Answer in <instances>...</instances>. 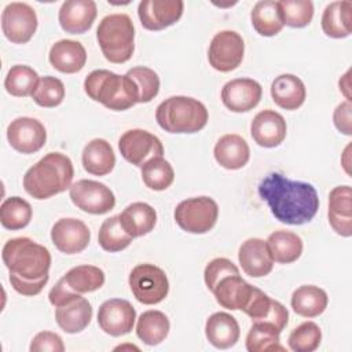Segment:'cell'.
<instances>
[{
  "label": "cell",
  "instance_id": "cell-10",
  "mask_svg": "<svg viewBox=\"0 0 352 352\" xmlns=\"http://www.w3.org/2000/svg\"><path fill=\"white\" fill-rule=\"evenodd\" d=\"M243 54V38L234 30H221L213 36L209 44L208 59L214 70L227 73L241 65Z\"/></svg>",
  "mask_w": 352,
  "mask_h": 352
},
{
  "label": "cell",
  "instance_id": "cell-17",
  "mask_svg": "<svg viewBox=\"0 0 352 352\" xmlns=\"http://www.w3.org/2000/svg\"><path fill=\"white\" fill-rule=\"evenodd\" d=\"M263 95L261 85L253 78H234L221 88L223 104L234 111L243 113L254 109Z\"/></svg>",
  "mask_w": 352,
  "mask_h": 352
},
{
  "label": "cell",
  "instance_id": "cell-32",
  "mask_svg": "<svg viewBox=\"0 0 352 352\" xmlns=\"http://www.w3.org/2000/svg\"><path fill=\"white\" fill-rule=\"evenodd\" d=\"M265 242L272 260L280 264L293 263L302 253V239L292 231H275L270 234Z\"/></svg>",
  "mask_w": 352,
  "mask_h": 352
},
{
  "label": "cell",
  "instance_id": "cell-38",
  "mask_svg": "<svg viewBox=\"0 0 352 352\" xmlns=\"http://www.w3.org/2000/svg\"><path fill=\"white\" fill-rule=\"evenodd\" d=\"M140 175L143 183L154 191L166 190L175 180V170L172 165L166 160H164V157H155L148 160L142 166Z\"/></svg>",
  "mask_w": 352,
  "mask_h": 352
},
{
  "label": "cell",
  "instance_id": "cell-7",
  "mask_svg": "<svg viewBox=\"0 0 352 352\" xmlns=\"http://www.w3.org/2000/svg\"><path fill=\"white\" fill-rule=\"evenodd\" d=\"M219 217V206L210 197H194L182 201L175 209L177 226L190 234L210 231Z\"/></svg>",
  "mask_w": 352,
  "mask_h": 352
},
{
  "label": "cell",
  "instance_id": "cell-48",
  "mask_svg": "<svg viewBox=\"0 0 352 352\" xmlns=\"http://www.w3.org/2000/svg\"><path fill=\"white\" fill-rule=\"evenodd\" d=\"M352 106L351 100H345L344 103H340L333 114L334 125L336 128L342 132L344 135H351L352 133Z\"/></svg>",
  "mask_w": 352,
  "mask_h": 352
},
{
  "label": "cell",
  "instance_id": "cell-37",
  "mask_svg": "<svg viewBox=\"0 0 352 352\" xmlns=\"http://www.w3.org/2000/svg\"><path fill=\"white\" fill-rule=\"evenodd\" d=\"M38 80L37 72L30 66L14 65L6 76L4 88L12 96H29L33 94Z\"/></svg>",
  "mask_w": 352,
  "mask_h": 352
},
{
  "label": "cell",
  "instance_id": "cell-20",
  "mask_svg": "<svg viewBox=\"0 0 352 352\" xmlns=\"http://www.w3.org/2000/svg\"><path fill=\"white\" fill-rule=\"evenodd\" d=\"M238 260L243 272L252 278L265 276L274 267L267 242L260 238L246 239L239 248Z\"/></svg>",
  "mask_w": 352,
  "mask_h": 352
},
{
  "label": "cell",
  "instance_id": "cell-43",
  "mask_svg": "<svg viewBox=\"0 0 352 352\" xmlns=\"http://www.w3.org/2000/svg\"><path fill=\"white\" fill-rule=\"evenodd\" d=\"M322 341V331L315 322L298 324L289 336V348L294 352H312Z\"/></svg>",
  "mask_w": 352,
  "mask_h": 352
},
{
  "label": "cell",
  "instance_id": "cell-23",
  "mask_svg": "<svg viewBox=\"0 0 352 352\" xmlns=\"http://www.w3.org/2000/svg\"><path fill=\"white\" fill-rule=\"evenodd\" d=\"M48 59L58 72L73 74L85 66L87 51L80 41L59 40L51 47Z\"/></svg>",
  "mask_w": 352,
  "mask_h": 352
},
{
  "label": "cell",
  "instance_id": "cell-5",
  "mask_svg": "<svg viewBox=\"0 0 352 352\" xmlns=\"http://www.w3.org/2000/svg\"><path fill=\"white\" fill-rule=\"evenodd\" d=\"M208 110L202 102L190 96H170L155 110L158 125L169 133H195L205 128Z\"/></svg>",
  "mask_w": 352,
  "mask_h": 352
},
{
  "label": "cell",
  "instance_id": "cell-18",
  "mask_svg": "<svg viewBox=\"0 0 352 352\" xmlns=\"http://www.w3.org/2000/svg\"><path fill=\"white\" fill-rule=\"evenodd\" d=\"M287 126L285 118L275 110H263L257 113L250 124L253 140L261 147H276L286 138Z\"/></svg>",
  "mask_w": 352,
  "mask_h": 352
},
{
  "label": "cell",
  "instance_id": "cell-41",
  "mask_svg": "<svg viewBox=\"0 0 352 352\" xmlns=\"http://www.w3.org/2000/svg\"><path fill=\"white\" fill-rule=\"evenodd\" d=\"M278 4L283 25L304 28L312 21L314 4L311 0H280Z\"/></svg>",
  "mask_w": 352,
  "mask_h": 352
},
{
  "label": "cell",
  "instance_id": "cell-14",
  "mask_svg": "<svg viewBox=\"0 0 352 352\" xmlns=\"http://www.w3.org/2000/svg\"><path fill=\"white\" fill-rule=\"evenodd\" d=\"M7 139L10 146L22 153H37L47 140L44 125L32 117H18L7 128Z\"/></svg>",
  "mask_w": 352,
  "mask_h": 352
},
{
  "label": "cell",
  "instance_id": "cell-15",
  "mask_svg": "<svg viewBox=\"0 0 352 352\" xmlns=\"http://www.w3.org/2000/svg\"><path fill=\"white\" fill-rule=\"evenodd\" d=\"M182 0H143L139 3L138 15L147 30H162L176 23L183 15Z\"/></svg>",
  "mask_w": 352,
  "mask_h": 352
},
{
  "label": "cell",
  "instance_id": "cell-33",
  "mask_svg": "<svg viewBox=\"0 0 352 352\" xmlns=\"http://www.w3.org/2000/svg\"><path fill=\"white\" fill-rule=\"evenodd\" d=\"M169 329L170 323L168 316L161 311L150 309L139 316L136 336L146 345H158L166 338Z\"/></svg>",
  "mask_w": 352,
  "mask_h": 352
},
{
  "label": "cell",
  "instance_id": "cell-44",
  "mask_svg": "<svg viewBox=\"0 0 352 352\" xmlns=\"http://www.w3.org/2000/svg\"><path fill=\"white\" fill-rule=\"evenodd\" d=\"M126 76L132 78L139 92V103H147L153 100L160 91L158 74L146 66H136L126 72Z\"/></svg>",
  "mask_w": 352,
  "mask_h": 352
},
{
  "label": "cell",
  "instance_id": "cell-45",
  "mask_svg": "<svg viewBox=\"0 0 352 352\" xmlns=\"http://www.w3.org/2000/svg\"><path fill=\"white\" fill-rule=\"evenodd\" d=\"M231 274H239L238 267L228 258L217 257V258H213L212 261H209V264L205 267L204 279H205L208 289L212 292L221 278L231 275Z\"/></svg>",
  "mask_w": 352,
  "mask_h": 352
},
{
  "label": "cell",
  "instance_id": "cell-47",
  "mask_svg": "<svg viewBox=\"0 0 352 352\" xmlns=\"http://www.w3.org/2000/svg\"><path fill=\"white\" fill-rule=\"evenodd\" d=\"M80 296H81L80 293H76L74 290H72L70 286L66 283V280L63 278H60L58 280V283L50 290L48 300L56 308V307H60V305H63V304H66V302H69L73 298H77Z\"/></svg>",
  "mask_w": 352,
  "mask_h": 352
},
{
  "label": "cell",
  "instance_id": "cell-1",
  "mask_svg": "<svg viewBox=\"0 0 352 352\" xmlns=\"http://www.w3.org/2000/svg\"><path fill=\"white\" fill-rule=\"evenodd\" d=\"M258 195L276 220L290 226L311 221L319 209V197L312 184L290 180L278 172L267 175L260 182Z\"/></svg>",
  "mask_w": 352,
  "mask_h": 352
},
{
  "label": "cell",
  "instance_id": "cell-46",
  "mask_svg": "<svg viewBox=\"0 0 352 352\" xmlns=\"http://www.w3.org/2000/svg\"><path fill=\"white\" fill-rule=\"evenodd\" d=\"M32 352H45V351H51V352H63L65 351V345L63 341L60 338V336H58L56 333L52 331H40L37 333L32 342H30V348Z\"/></svg>",
  "mask_w": 352,
  "mask_h": 352
},
{
  "label": "cell",
  "instance_id": "cell-25",
  "mask_svg": "<svg viewBox=\"0 0 352 352\" xmlns=\"http://www.w3.org/2000/svg\"><path fill=\"white\" fill-rule=\"evenodd\" d=\"M205 334L208 341L219 349H227L236 344L241 336L236 319L227 312H214L206 319Z\"/></svg>",
  "mask_w": 352,
  "mask_h": 352
},
{
  "label": "cell",
  "instance_id": "cell-28",
  "mask_svg": "<svg viewBox=\"0 0 352 352\" xmlns=\"http://www.w3.org/2000/svg\"><path fill=\"white\" fill-rule=\"evenodd\" d=\"M122 228L132 236H143L153 231L157 223L155 209L146 202H133L128 205L120 214Z\"/></svg>",
  "mask_w": 352,
  "mask_h": 352
},
{
  "label": "cell",
  "instance_id": "cell-29",
  "mask_svg": "<svg viewBox=\"0 0 352 352\" xmlns=\"http://www.w3.org/2000/svg\"><path fill=\"white\" fill-rule=\"evenodd\" d=\"M84 169L95 176L110 173L116 165V155L110 143L104 139H92L85 144L81 155Z\"/></svg>",
  "mask_w": 352,
  "mask_h": 352
},
{
  "label": "cell",
  "instance_id": "cell-2",
  "mask_svg": "<svg viewBox=\"0 0 352 352\" xmlns=\"http://www.w3.org/2000/svg\"><path fill=\"white\" fill-rule=\"evenodd\" d=\"M1 258L10 271L11 286L19 294L36 296L47 285L51 254L45 246L26 236L12 238L4 243Z\"/></svg>",
  "mask_w": 352,
  "mask_h": 352
},
{
  "label": "cell",
  "instance_id": "cell-13",
  "mask_svg": "<svg viewBox=\"0 0 352 352\" xmlns=\"http://www.w3.org/2000/svg\"><path fill=\"white\" fill-rule=\"evenodd\" d=\"M136 311L132 304L122 298L106 300L98 311V324L109 336L121 337L133 329Z\"/></svg>",
  "mask_w": 352,
  "mask_h": 352
},
{
  "label": "cell",
  "instance_id": "cell-19",
  "mask_svg": "<svg viewBox=\"0 0 352 352\" xmlns=\"http://www.w3.org/2000/svg\"><path fill=\"white\" fill-rule=\"evenodd\" d=\"M96 3L94 0H67L59 10V25L66 33L81 34L91 29L96 18Z\"/></svg>",
  "mask_w": 352,
  "mask_h": 352
},
{
  "label": "cell",
  "instance_id": "cell-16",
  "mask_svg": "<svg viewBox=\"0 0 352 352\" xmlns=\"http://www.w3.org/2000/svg\"><path fill=\"white\" fill-rule=\"evenodd\" d=\"M51 239L59 252L74 254L82 252L88 246L91 232L84 221L73 217H65L52 226Z\"/></svg>",
  "mask_w": 352,
  "mask_h": 352
},
{
  "label": "cell",
  "instance_id": "cell-34",
  "mask_svg": "<svg viewBox=\"0 0 352 352\" xmlns=\"http://www.w3.org/2000/svg\"><path fill=\"white\" fill-rule=\"evenodd\" d=\"M250 19L254 30L260 36H265V37L275 36L283 28L278 1H272V0L257 1L250 12Z\"/></svg>",
  "mask_w": 352,
  "mask_h": 352
},
{
  "label": "cell",
  "instance_id": "cell-42",
  "mask_svg": "<svg viewBox=\"0 0 352 352\" xmlns=\"http://www.w3.org/2000/svg\"><path fill=\"white\" fill-rule=\"evenodd\" d=\"M32 98L41 107H56L65 99V85L54 76H44L38 80Z\"/></svg>",
  "mask_w": 352,
  "mask_h": 352
},
{
  "label": "cell",
  "instance_id": "cell-21",
  "mask_svg": "<svg viewBox=\"0 0 352 352\" xmlns=\"http://www.w3.org/2000/svg\"><path fill=\"white\" fill-rule=\"evenodd\" d=\"M329 223L338 235H352V190L349 186H337L330 191Z\"/></svg>",
  "mask_w": 352,
  "mask_h": 352
},
{
  "label": "cell",
  "instance_id": "cell-35",
  "mask_svg": "<svg viewBox=\"0 0 352 352\" xmlns=\"http://www.w3.org/2000/svg\"><path fill=\"white\" fill-rule=\"evenodd\" d=\"M63 279L76 293H91L100 289L104 283V272L95 265H77L69 270Z\"/></svg>",
  "mask_w": 352,
  "mask_h": 352
},
{
  "label": "cell",
  "instance_id": "cell-27",
  "mask_svg": "<svg viewBox=\"0 0 352 352\" xmlns=\"http://www.w3.org/2000/svg\"><path fill=\"white\" fill-rule=\"evenodd\" d=\"M271 96L275 104L285 110H297L305 100L304 82L294 74H280L271 84Z\"/></svg>",
  "mask_w": 352,
  "mask_h": 352
},
{
  "label": "cell",
  "instance_id": "cell-22",
  "mask_svg": "<svg viewBox=\"0 0 352 352\" xmlns=\"http://www.w3.org/2000/svg\"><path fill=\"white\" fill-rule=\"evenodd\" d=\"M254 286L248 283L239 274H231L221 278L212 293L216 297V301L227 309L236 311L245 307L248 302L252 290Z\"/></svg>",
  "mask_w": 352,
  "mask_h": 352
},
{
  "label": "cell",
  "instance_id": "cell-30",
  "mask_svg": "<svg viewBox=\"0 0 352 352\" xmlns=\"http://www.w3.org/2000/svg\"><path fill=\"white\" fill-rule=\"evenodd\" d=\"M322 29L333 38L348 37L352 30V3L349 0L330 3L322 15Z\"/></svg>",
  "mask_w": 352,
  "mask_h": 352
},
{
  "label": "cell",
  "instance_id": "cell-39",
  "mask_svg": "<svg viewBox=\"0 0 352 352\" xmlns=\"http://www.w3.org/2000/svg\"><path fill=\"white\" fill-rule=\"evenodd\" d=\"M132 239L133 238L122 228L118 216H111L106 219L102 223L98 234V242L100 248L110 253L124 250L131 245Z\"/></svg>",
  "mask_w": 352,
  "mask_h": 352
},
{
  "label": "cell",
  "instance_id": "cell-4",
  "mask_svg": "<svg viewBox=\"0 0 352 352\" xmlns=\"http://www.w3.org/2000/svg\"><path fill=\"white\" fill-rule=\"evenodd\" d=\"M84 91L92 100L116 111L128 110L139 103V92L132 78L106 69L91 72L84 80Z\"/></svg>",
  "mask_w": 352,
  "mask_h": 352
},
{
  "label": "cell",
  "instance_id": "cell-11",
  "mask_svg": "<svg viewBox=\"0 0 352 352\" xmlns=\"http://www.w3.org/2000/svg\"><path fill=\"white\" fill-rule=\"evenodd\" d=\"M121 155L136 166H143L148 160L162 157L164 146L161 140L144 129H129L118 140Z\"/></svg>",
  "mask_w": 352,
  "mask_h": 352
},
{
  "label": "cell",
  "instance_id": "cell-9",
  "mask_svg": "<svg viewBox=\"0 0 352 352\" xmlns=\"http://www.w3.org/2000/svg\"><path fill=\"white\" fill-rule=\"evenodd\" d=\"M69 197L78 209L91 214H104L116 205V197L106 184L88 179L73 183Z\"/></svg>",
  "mask_w": 352,
  "mask_h": 352
},
{
  "label": "cell",
  "instance_id": "cell-36",
  "mask_svg": "<svg viewBox=\"0 0 352 352\" xmlns=\"http://www.w3.org/2000/svg\"><path fill=\"white\" fill-rule=\"evenodd\" d=\"M32 214L30 204L21 197H10L0 206V223L11 231L25 228L30 223Z\"/></svg>",
  "mask_w": 352,
  "mask_h": 352
},
{
  "label": "cell",
  "instance_id": "cell-40",
  "mask_svg": "<svg viewBox=\"0 0 352 352\" xmlns=\"http://www.w3.org/2000/svg\"><path fill=\"white\" fill-rule=\"evenodd\" d=\"M279 334L280 331L267 323L253 322V326L246 336V349L249 352L285 351L279 344Z\"/></svg>",
  "mask_w": 352,
  "mask_h": 352
},
{
  "label": "cell",
  "instance_id": "cell-3",
  "mask_svg": "<svg viewBox=\"0 0 352 352\" xmlns=\"http://www.w3.org/2000/svg\"><path fill=\"white\" fill-rule=\"evenodd\" d=\"M73 176V162L67 155L48 153L26 170L23 188L36 199H47L70 188Z\"/></svg>",
  "mask_w": 352,
  "mask_h": 352
},
{
  "label": "cell",
  "instance_id": "cell-8",
  "mask_svg": "<svg viewBox=\"0 0 352 352\" xmlns=\"http://www.w3.org/2000/svg\"><path fill=\"white\" fill-rule=\"evenodd\" d=\"M129 287L139 302L154 305L168 296L169 280L160 267L154 264H139L129 274Z\"/></svg>",
  "mask_w": 352,
  "mask_h": 352
},
{
  "label": "cell",
  "instance_id": "cell-12",
  "mask_svg": "<svg viewBox=\"0 0 352 352\" xmlns=\"http://www.w3.org/2000/svg\"><path fill=\"white\" fill-rule=\"evenodd\" d=\"M37 29V15L26 3L14 1L6 6L1 14V30L15 44L28 43Z\"/></svg>",
  "mask_w": 352,
  "mask_h": 352
},
{
  "label": "cell",
  "instance_id": "cell-24",
  "mask_svg": "<svg viewBox=\"0 0 352 352\" xmlns=\"http://www.w3.org/2000/svg\"><path fill=\"white\" fill-rule=\"evenodd\" d=\"M213 154L220 166L235 170L243 168L248 164L250 150L242 136L236 133H227L217 140Z\"/></svg>",
  "mask_w": 352,
  "mask_h": 352
},
{
  "label": "cell",
  "instance_id": "cell-26",
  "mask_svg": "<svg viewBox=\"0 0 352 352\" xmlns=\"http://www.w3.org/2000/svg\"><path fill=\"white\" fill-rule=\"evenodd\" d=\"M55 319L58 326L69 334L82 331L92 319V307L82 296L56 307Z\"/></svg>",
  "mask_w": 352,
  "mask_h": 352
},
{
  "label": "cell",
  "instance_id": "cell-6",
  "mask_svg": "<svg viewBox=\"0 0 352 352\" xmlns=\"http://www.w3.org/2000/svg\"><path fill=\"white\" fill-rule=\"evenodd\" d=\"M96 40L104 58L111 63H125L135 50V28L126 14L106 15L96 29Z\"/></svg>",
  "mask_w": 352,
  "mask_h": 352
},
{
  "label": "cell",
  "instance_id": "cell-31",
  "mask_svg": "<svg viewBox=\"0 0 352 352\" xmlns=\"http://www.w3.org/2000/svg\"><path fill=\"white\" fill-rule=\"evenodd\" d=\"M329 302L327 294L323 289L314 285H304L297 287L292 294L293 311L304 318H315L323 314Z\"/></svg>",
  "mask_w": 352,
  "mask_h": 352
}]
</instances>
